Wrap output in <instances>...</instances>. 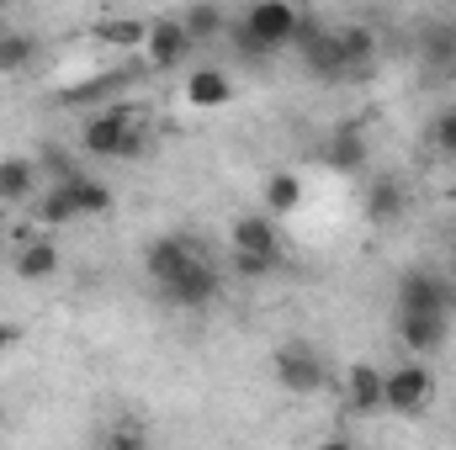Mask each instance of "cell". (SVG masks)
I'll use <instances>...</instances> for the list:
<instances>
[{
    "label": "cell",
    "instance_id": "obj_1",
    "mask_svg": "<svg viewBox=\"0 0 456 450\" xmlns=\"http://www.w3.org/2000/svg\"><path fill=\"white\" fill-rule=\"evenodd\" d=\"M159 297H165L170 308H181V313H202V308H213V302L224 297V270L197 249L175 276L159 281Z\"/></svg>",
    "mask_w": 456,
    "mask_h": 450
},
{
    "label": "cell",
    "instance_id": "obj_2",
    "mask_svg": "<svg viewBox=\"0 0 456 450\" xmlns=\"http://www.w3.org/2000/svg\"><path fill=\"white\" fill-rule=\"evenodd\" d=\"M292 48L303 53L308 80H319V85H340V80H350V75H345V53H340V32H330L319 16H303V21H297Z\"/></svg>",
    "mask_w": 456,
    "mask_h": 450
},
{
    "label": "cell",
    "instance_id": "obj_3",
    "mask_svg": "<svg viewBox=\"0 0 456 450\" xmlns=\"http://www.w3.org/2000/svg\"><path fill=\"white\" fill-rule=\"evenodd\" d=\"M271 376H276L292 398H314V392L330 387V366H324V355H319L314 344H281V350L271 355Z\"/></svg>",
    "mask_w": 456,
    "mask_h": 450
},
{
    "label": "cell",
    "instance_id": "obj_4",
    "mask_svg": "<svg viewBox=\"0 0 456 450\" xmlns=\"http://www.w3.org/2000/svg\"><path fill=\"white\" fill-rule=\"evenodd\" d=\"M430 398H436V376L419 366V355L409 366L382 371V414H425Z\"/></svg>",
    "mask_w": 456,
    "mask_h": 450
},
{
    "label": "cell",
    "instance_id": "obj_5",
    "mask_svg": "<svg viewBox=\"0 0 456 450\" xmlns=\"http://www.w3.org/2000/svg\"><path fill=\"white\" fill-rule=\"evenodd\" d=\"M452 302H456L452 276H441V270H403V276H398L393 313H414V308H425V313H452Z\"/></svg>",
    "mask_w": 456,
    "mask_h": 450
},
{
    "label": "cell",
    "instance_id": "obj_6",
    "mask_svg": "<svg viewBox=\"0 0 456 450\" xmlns=\"http://www.w3.org/2000/svg\"><path fill=\"white\" fill-rule=\"evenodd\" d=\"M239 21L260 37V48H265V53H276V48H292V32H297L303 11H297L292 0H255Z\"/></svg>",
    "mask_w": 456,
    "mask_h": 450
},
{
    "label": "cell",
    "instance_id": "obj_7",
    "mask_svg": "<svg viewBox=\"0 0 456 450\" xmlns=\"http://www.w3.org/2000/svg\"><path fill=\"white\" fill-rule=\"evenodd\" d=\"M133 122H138V117H133L127 101H107V107H96V112L86 117V127H80V149L96 154V159H117V149H122V138H127Z\"/></svg>",
    "mask_w": 456,
    "mask_h": 450
},
{
    "label": "cell",
    "instance_id": "obj_8",
    "mask_svg": "<svg viewBox=\"0 0 456 450\" xmlns=\"http://www.w3.org/2000/svg\"><path fill=\"white\" fill-rule=\"evenodd\" d=\"M414 53H419V64L430 69V80H456V16H430V21H419Z\"/></svg>",
    "mask_w": 456,
    "mask_h": 450
},
{
    "label": "cell",
    "instance_id": "obj_9",
    "mask_svg": "<svg viewBox=\"0 0 456 450\" xmlns=\"http://www.w3.org/2000/svg\"><path fill=\"white\" fill-rule=\"evenodd\" d=\"M393 334L398 344L409 350V355H436V350H446V339H452V313H425V308H414V313H393Z\"/></svg>",
    "mask_w": 456,
    "mask_h": 450
},
{
    "label": "cell",
    "instance_id": "obj_10",
    "mask_svg": "<svg viewBox=\"0 0 456 450\" xmlns=\"http://www.w3.org/2000/svg\"><path fill=\"white\" fill-rule=\"evenodd\" d=\"M191 48H197V43H191V32H186L181 16H159V21H149V32H143V59H149V69H175V64H186Z\"/></svg>",
    "mask_w": 456,
    "mask_h": 450
},
{
    "label": "cell",
    "instance_id": "obj_11",
    "mask_svg": "<svg viewBox=\"0 0 456 450\" xmlns=\"http://www.w3.org/2000/svg\"><path fill=\"white\" fill-rule=\"evenodd\" d=\"M228 249L233 254H260V260L281 265V228H276L271 213H244L239 223L228 228Z\"/></svg>",
    "mask_w": 456,
    "mask_h": 450
},
{
    "label": "cell",
    "instance_id": "obj_12",
    "mask_svg": "<svg viewBox=\"0 0 456 450\" xmlns=\"http://www.w3.org/2000/svg\"><path fill=\"white\" fill-rule=\"evenodd\" d=\"M59 265H64V254H59V244H53V238H43V233H32V238H27V244H16V254H11V270H16V281H27V286L53 281V276H59Z\"/></svg>",
    "mask_w": 456,
    "mask_h": 450
},
{
    "label": "cell",
    "instance_id": "obj_13",
    "mask_svg": "<svg viewBox=\"0 0 456 450\" xmlns=\"http://www.w3.org/2000/svg\"><path fill=\"white\" fill-rule=\"evenodd\" d=\"M149 75V64L138 69V64H122V69H112V75H91V80H80V85H69L64 91V101L69 107H107V101H117L133 80H143Z\"/></svg>",
    "mask_w": 456,
    "mask_h": 450
},
{
    "label": "cell",
    "instance_id": "obj_14",
    "mask_svg": "<svg viewBox=\"0 0 456 450\" xmlns=\"http://www.w3.org/2000/svg\"><path fill=\"white\" fill-rule=\"evenodd\" d=\"M361 213H366V223H377V228L398 223V218L409 213V186H403L398 175H377V181L366 186V197H361Z\"/></svg>",
    "mask_w": 456,
    "mask_h": 450
},
{
    "label": "cell",
    "instance_id": "obj_15",
    "mask_svg": "<svg viewBox=\"0 0 456 450\" xmlns=\"http://www.w3.org/2000/svg\"><path fill=\"white\" fill-rule=\"evenodd\" d=\"M324 154V165L335 170V175H355V170H366V159H371V143H366V133L355 127V122H345L330 133V143L319 149Z\"/></svg>",
    "mask_w": 456,
    "mask_h": 450
},
{
    "label": "cell",
    "instance_id": "obj_16",
    "mask_svg": "<svg viewBox=\"0 0 456 450\" xmlns=\"http://www.w3.org/2000/svg\"><path fill=\"white\" fill-rule=\"evenodd\" d=\"M37 181H43L37 159L5 154V159H0V207H27V202L37 197Z\"/></svg>",
    "mask_w": 456,
    "mask_h": 450
},
{
    "label": "cell",
    "instance_id": "obj_17",
    "mask_svg": "<svg viewBox=\"0 0 456 450\" xmlns=\"http://www.w3.org/2000/svg\"><path fill=\"white\" fill-rule=\"evenodd\" d=\"M186 107L191 112H218V107H228L233 101V80H228V69H218V64H208V69H191L186 75Z\"/></svg>",
    "mask_w": 456,
    "mask_h": 450
},
{
    "label": "cell",
    "instance_id": "obj_18",
    "mask_svg": "<svg viewBox=\"0 0 456 450\" xmlns=\"http://www.w3.org/2000/svg\"><path fill=\"white\" fill-rule=\"evenodd\" d=\"M197 254V244H191V233H159L154 244H149V254H143V276L159 286L165 276H175L186 260Z\"/></svg>",
    "mask_w": 456,
    "mask_h": 450
},
{
    "label": "cell",
    "instance_id": "obj_19",
    "mask_svg": "<svg viewBox=\"0 0 456 450\" xmlns=\"http://www.w3.org/2000/svg\"><path fill=\"white\" fill-rule=\"evenodd\" d=\"M345 403H350V414H382V366L355 360L345 371Z\"/></svg>",
    "mask_w": 456,
    "mask_h": 450
},
{
    "label": "cell",
    "instance_id": "obj_20",
    "mask_svg": "<svg viewBox=\"0 0 456 450\" xmlns=\"http://www.w3.org/2000/svg\"><path fill=\"white\" fill-rule=\"evenodd\" d=\"M340 53H345V75H350V80H366L371 64H377V32H371L366 21L340 27Z\"/></svg>",
    "mask_w": 456,
    "mask_h": 450
},
{
    "label": "cell",
    "instance_id": "obj_21",
    "mask_svg": "<svg viewBox=\"0 0 456 450\" xmlns=\"http://www.w3.org/2000/svg\"><path fill=\"white\" fill-rule=\"evenodd\" d=\"M32 218H37V228H69L80 218V207H75V197H69L64 181H48V191L32 197Z\"/></svg>",
    "mask_w": 456,
    "mask_h": 450
},
{
    "label": "cell",
    "instance_id": "obj_22",
    "mask_svg": "<svg viewBox=\"0 0 456 450\" xmlns=\"http://www.w3.org/2000/svg\"><path fill=\"white\" fill-rule=\"evenodd\" d=\"M37 37L21 32V27H5L0 32V75H32L37 69Z\"/></svg>",
    "mask_w": 456,
    "mask_h": 450
},
{
    "label": "cell",
    "instance_id": "obj_23",
    "mask_svg": "<svg viewBox=\"0 0 456 450\" xmlns=\"http://www.w3.org/2000/svg\"><path fill=\"white\" fill-rule=\"evenodd\" d=\"M297 207H303V175L271 170V175H265V213H271V218H287V213H297Z\"/></svg>",
    "mask_w": 456,
    "mask_h": 450
},
{
    "label": "cell",
    "instance_id": "obj_24",
    "mask_svg": "<svg viewBox=\"0 0 456 450\" xmlns=\"http://www.w3.org/2000/svg\"><path fill=\"white\" fill-rule=\"evenodd\" d=\"M181 21H186L191 43H213V37H224V32H228V11L218 5V0H191Z\"/></svg>",
    "mask_w": 456,
    "mask_h": 450
},
{
    "label": "cell",
    "instance_id": "obj_25",
    "mask_svg": "<svg viewBox=\"0 0 456 450\" xmlns=\"http://www.w3.org/2000/svg\"><path fill=\"white\" fill-rule=\"evenodd\" d=\"M64 186H69L80 218H102V213H112V186H102V181H91V175H80V170H75Z\"/></svg>",
    "mask_w": 456,
    "mask_h": 450
},
{
    "label": "cell",
    "instance_id": "obj_26",
    "mask_svg": "<svg viewBox=\"0 0 456 450\" xmlns=\"http://www.w3.org/2000/svg\"><path fill=\"white\" fill-rule=\"evenodd\" d=\"M143 32H149V21H138V16L96 21V43H107V48H143Z\"/></svg>",
    "mask_w": 456,
    "mask_h": 450
},
{
    "label": "cell",
    "instance_id": "obj_27",
    "mask_svg": "<svg viewBox=\"0 0 456 450\" xmlns=\"http://www.w3.org/2000/svg\"><path fill=\"white\" fill-rule=\"evenodd\" d=\"M430 143L441 159H456V107H441L436 122H430Z\"/></svg>",
    "mask_w": 456,
    "mask_h": 450
},
{
    "label": "cell",
    "instance_id": "obj_28",
    "mask_svg": "<svg viewBox=\"0 0 456 450\" xmlns=\"http://www.w3.org/2000/svg\"><path fill=\"white\" fill-rule=\"evenodd\" d=\"M228 37H233V48H239L244 59H271V53L260 48V37H255V32H249L244 21H233V16H228Z\"/></svg>",
    "mask_w": 456,
    "mask_h": 450
},
{
    "label": "cell",
    "instance_id": "obj_29",
    "mask_svg": "<svg viewBox=\"0 0 456 450\" xmlns=\"http://www.w3.org/2000/svg\"><path fill=\"white\" fill-rule=\"evenodd\" d=\"M37 170H43L48 181H69V175H75V165H69V154H64V149H43Z\"/></svg>",
    "mask_w": 456,
    "mask_h": 450
},
{
    "label": "cell",
    "instance_id": "obj_30",
    "mask_svg": "<svg viewBox=\"0 0 456 450\" xmlns=\"http://www.w3.org/2000/svg\"><path fill=\"white\" fill-rule=\"evenodd\" d=\"M276 270V260H260V254H233V276L239 281H260V276H271Z\"/></svg>",
    "mask_w": 456,
    "mask_h": 450
},
{
    "label": "cell",
    "instance_id": "obj_31",
    "mask_svg": "<svg viewBox=\"0 0 456 450\" xmlns=\"http://www.w3.org/2000/svg\"><path fill=\"white\" fill-rule=\"evenodd\" d=\"M143 154H149V133H143V122H133L122 149H117V159H143Z\"/></svg>",
    "mask_w": 456,
    "mask_h": 450
},
{
    "label": "cell",
    "instance_id": "obj_32",
    "mask_svg": "<svg viewBox=\"0 0 456 450\" xmlns=\"http://www.w3.org/2000/svg\"><path fill=\"white\" fill-rule=\"evenodd\" d=\"M149 440V430H138V424H127V430H112L107 435V446H117V450H133V446H143Z\"/></svg>",
    "mask_w": 456,
    "mask_h": 450
},
{
    "label": "cell",
    "instance_id": "obj_33",
    "mask_svg": "<svg viewBox=\"0 0 456 450\" xmlns=\"http://www.w3.org/2000/svg\"><path fill=\"white\" fill-rule=\"evenodd\" d=\"M16 344H21V324H5V318H0V355L16 350Z\"/></svg>",
    "mask_w": 456,
    "mask_h": 450
},
{
    "label": "cell",
    "instance_id": "obj_34",
    "mask_svg": "<svg viewBox=\"0 0 456 450\" xmlns=\"http://www.w3.org/2000/svg\"><path fill=\"white\" fill-rule=\"evenodd\" d=\"M0 32H5V21H0Z\"/></svg>",
    "mask_w": 456,
    "mask_h": 450
},
{
    "label": "cell",
    "instance_id": "obj_35",
    "mask_svg": "<svg viewBox=\"0 0 456 450\" xmlns=\"http://www.w3.org/2000/svg\"><path fill=\"white\" fill-rule=\"evenodd\" d=\"M0 11H5V0H0Z\"/></svg>",
    "mask_w": 456,
    "mask_h": 450
}]
</instances>
